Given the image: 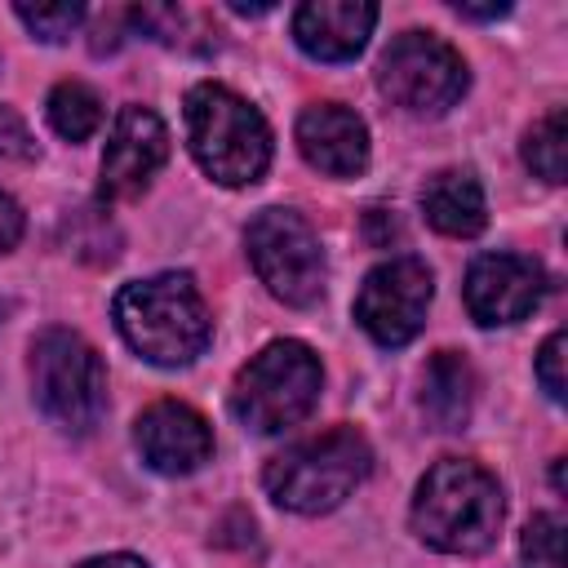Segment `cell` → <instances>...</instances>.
<instances>
[{"label":"cell","instance_id":"cell-1","mask_svg":"<svg viewBox=\"0 0 568 568\" xmlns=\"http://www.w3.org/2000/svg\"><path fill=\"white\" fill-rule=\"evenodd\" d=\"M111 311H115V328L129 342V351H138L146 364H160V368L191 364L195 355H204L213 337V315L195 280L178 271L124 284Z\"/></svg>","mask_w":568,"mask_h":568},{"label":"cell","instance_id":"cell-2","mask_svg":"<svg viewBox=\"0 0 568 568\" xmlns=\"http://www.w3.org/2000/svg\"><path fill=\"white\" fill-rule=\"evenodd\" d=\"M506 501H501V484L479 466V462H462V457H444L435 462L417 493H413V532L444 555H479L497 541Z\"/></svg>","mask_w":568,"mask_h":568},{"label":"cell","instance_id":"cell-3","mask_svg":"<svg viewBox=\"0 0 568 568\" xmlns=\"http://www.w3.org/2000/svg\"><path fill=\"white\" fill-rule=\"evenodd\" d=\"M368 470H373L368 439L355 426H333L275 453L262 470V488L275 506L293 515H324L342 506L364 484Z\"/></svg>","mask_w":568,"mask_h":568},{"label":"cell","instance_id":"cell-4","mask_svg":"<svg viewBox=\"0 0 568 568\" xmlns=\"http://www.w3.org/2000/svg\"><path fill=\"white\" fill-rule=\"evenodd\" d=\"M186 142L195 164L222 186H253L271 169V129L226 84H195L186 93Z\"/></svg>","mask_w":568,"mask_h":568},{"label":"cell","instance_id":"cell-5","mask_svg":"<svg viewBox=\"0 0 568 568\" xmlns=\"http://www.w3.org/2000/svg\"><path fill=\"white\" fill-rule=\"evenodd\" d=\"M320 386H324L320 355L297 337H280L240 368L231 386V413L253 435H280L315 408Z\"/></svg>","mask_w":568,"mask_h":568},{"label":"cell","instance_id":"cell-6","mask_svg":"<svg viewBox=\"0 0 568 568\" xmlns=\"http://www.w3.org/2000/svg\"><path fill=\"white\" fill-rule=\"evenodd\" d=\"M31 395L53 426L89 435L106 413L102 355L75 328H44L31 342Z\"/></svg>","mask_w":568,"mask_h":568},{"label":"cell","instance_id":"cell-7","mask_svg":"<svg viewBox=\"0 0 568 568\" xmlns=\"http://www.w3.org/2000/svg\"><path fill=\"white\" fill-rule=\"evenodd\" d=\"M248 262L271 297L284 306H315L324 297V248L311 222L293 209H262L244 231Z\"/></svg>","mask_w":568,"mask_h":568},{"label":"cell","instance_id":"cell-8","mask_svg":"<svg viewBox=\"0 0 568 568\" xmlns=\"http://www.w3.org/2000/svg\"><path fill=\"white\" fill-rule=\"evenodd\" d=\"M466 80L462 53L430 31L395 36L377 62V89L408 115H444L466 93Z\"/></svg>","mask_w":568,"mask_h":568},{"label":"cell","instance_id":"cell-9","mask_svg":"<svg viewBox=\"0 0 568 568\" xmlns=\"http://www.w3.org/2000/svg\"><path fill=\"white\" fill-rule=\"evenodd\" d=\"M435 284L422 257H390L373 266L355 293V320L377 346H408L430 311Z\"/></svg>","mask_w":568,"mask_h":568},{"label":"cell","instance_id":"cell-10","mask_svg":"<svg viewBox=\"0 0 568 568\" xmlns=\"http://www.w3.org/2000/svg\"><path fill=\"white\" fill-rule=\"evenodd\" d=\"M541 293H546V271L519 253H479L462 284L466 311L484 328L524 320L528 311H537Z\"/></svg>","mask_w":568,"mask_h":568},{"label":"cell","instance_id":"cell-11","mask_svg":"<svg viewBox=\"0 0 568 568\" xmlns=\"http://www.w3.org/2000/svg\"><path fill=\"white\" fill-rule=\"evenodd\" d=\"M169 160V129L151 106H120L102 151V200H133Z\"/></svg>","mask_w":568,"mask_h":568},{"label":"cell","instance_id":"cell-12","mask_svg":"<svg viewBox=\"0 0 568 568\" xmlns=\"http://www.w3.org/2000/svg\"><path fill=\"white\" fill-rule=\"evenodd\" d=\"M133 444H138L142 462L160 475H191L213 457L209 422L182 399L151 404L133 426Z\"/></svg>","mask_w":568,"mask_h":568},{"label":"cell","instance_id":"cell-13","mask_svg":"<svg viewBox=\"0 0 568 568\" xmlns=\"http://www.w3.org/2000/svg\"><path fill=\"white\" fill-rule=\"evenodd\" d=\"M297 151L328 178H355L368 164V129L342 102H311L297 115Z\"/></svg>","mask_w":568,"mask_h":568},{"label":"cell","instance_id":"cell-14","mask_svg":"<svg viewBox=\"0 0 568 568\" xmlns=\"http://www.w3.org/2000/svg\"><path fill=\"white\" fill-rule=\"evenodd\" d=\"M377 4L368 0H306L293 13V40L315 62H351L368 44Z\"/></svg>","mask_w":568,"mask_h":568},{"label":"cell","instance_id":"cell-15","mask_svg":"<svg viewBox=\"0 0 568 568\" xmlns=\"http://www.w3.org/2000/svg\"><path fill=\"white\" fill-rule=\"evenodd\" d=\"M422 213L439 235H453V240L479 235L484 222H488V204H484L479 178L470 169H439L422 186Z\"/></svg>","mask_w":568,"mask_h":568},{"label":"cell","instance_id":"cell-16","mask_svg":"<svg viewBox=\"0 0 568 568\" xmlns=\"http://www.w3.org/2000/svg\"><path fill=\"white\" fill-rule=\"evenodd\" d=\"M475 408V368L457 351H435L422 373V413L435 430H462Z\"/></svg>","mask_w":568,"mask_h":568},{"label":"cell","instance_id":"cell-17","mask_svg":"<svg viewBox=\"0 0 568 568\" xmlns=\"http://www.w3.org/2000/svg\"><path fill=\"white\" fill-rule=\"evenodd\" d=\"M44 111H49L53 133L67 138V142H84V138H93V133L102 129V98H98L84 80H62V84H53Z\"/></svg>","mask_w":568,"mask_h":568},{"label":"cell","instance_id":"cell-18","mask_svg":"<svg viewBox=\"0 0 568 568\" xmlns=\"http://www.w3.org/2000/svg\"><path fill=\"white\" fill-rule=\"evenodd\" d=\"M524 164L546 178V182H564L568 173V133H564V111L541 115L528 133H524Z\"/></svg>","mask_w":568,"mask_h":568},{"label":"cell","instance_id":"cell-19","mask_svg":"<svg viewBox=\"0 0 568 568\" xmlns=\"http://www.w3.org/2000/svg\"><path fill=\"white\" fill-rule=\"evenodd\" d=\"M13 13H18V22H22L36 40H49V44L67 40V36L84 22V4H80V0H58V4H13Z\"/></svg>","mask_w":568,"mask_h":568},{"label":"cell","instance_id":"cell-20","mask_svg":"<svg viewBox=\"0 0 568 568\" xmlns=\"http://www.w3.org/2000/svg\"><path fill=\"white\" fill-rule=\"evenodd\" d=\"M519 550L532 568H564V519L559 515H537L524 528Z\"/></svg>","mask_w":568,"mask_h":568},{"label":"cell","instance_id":"cell-21","mask_svg":"<svg viewBox=\"0 0 568 568\" xmlns=\"http://www.w3.org/2000/svg\"><path fill=\"white\" fill-rule=\"evenodd\" d=\"M564 351H568V337L564 333H550L541 342V351H537V382H541V390L555 404H564Z\"/></svg>","mask_w":568,"mask_h":568},{"label":"cell","instance_id":"cell-22","mask_svg":"<svg viewBox=\"0 0 568 568\" xmlns=\"http://www.w3.org/2000/svg\"><path fill=\"white\" fill-rule=\"evenodd\" d=\"M0 155H4V160H31V155H36L31 129H27L22 115L9 111V106H0Z\"/></svg>","mask_w":568,"mask_h":568},{"label":"cell","instance_id":"cell-23","mask_svg":"<svg viewBox=\"0 0 568 568\" xmlns=\"http://www.w3.org/2000/svg\"><path fill=\"white\" fill-rule=\"evenodd\" d=\"M22 209H18V200L13 195H4L0 191V253H9L18 240H22Z\"/></svg>","mask_w":568,"mask_h":568},{"label":"cell","instance_id":"cell-24","mask_svg":"<svg viewBox=\"0 0 568 568\" xmlns=\"http://www.w3.org/2000/svg\"><path fill=\"white\" fill-rule=\"evenodd\" d=\"M80 568H146L138 555H98V559H84Z\"/></svg>","mask_w":568,"mask_h":568},{"label":"cell","instance_id":"cell-25","mask_svg":"<svg viewBox=\"0 0 568 568\" xmlns=\"http://www.w3.org/2000/svg\"><path fill=\"white\" fill-rule=\"evenodd\" d=\"M462 18H501L510 13V4H453Z\"/></svg>","mask_w":568,"mask_h":568},{"label":"cell","instance_id":"cell-26","mask_svg":"<svg viewBox=\"0 0 568 568\" xmlns=\"http://www.w3.org/2000/svg\"><path fill=\"white\" fill-rule=\"evenodd\" d=\"M231 9H235V13H266L271 4H231Z\"/></svg>","mask_w":568,"mask_h":568}]
</instances>
